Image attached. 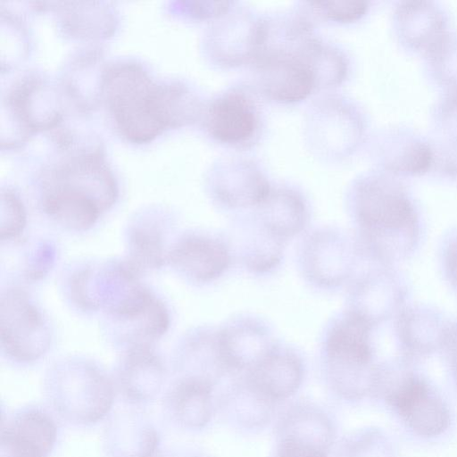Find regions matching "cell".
Instances as JSON below:
<instances>
[{"instance_id": "cell-1", "label": "cell", "mask_w": 457, "mask_h": 457, "mask_svg": "<svg viewBox=\"0 0 457 457\" xmlns=\"http://www.w3.org/2000/svg\"><path fill=\"white\" fill-rule=\"evenodd\" d=\"M104 88L117 128L133 142H146L167 126L189 121L199 109L186 88L159 85L132 63L112 67L104 79Z\"/></svg>"}, {"instance_id": "cell-2", "label": "cell", "mask_w": 457, "mask_h": 457, "mask_svg": "<svg viewBox=\"0 0 457 457\" xmlns=\"http://www.w3.org/2000/svg\"><path fill=\"white\" fill-rule=\"evenodd\" d=\"M49 179L45 185V212L69 229L83 231L93 227L117 196L111 173L92 155L72 160Z\"/></svg>"}, {"instance_id": "cell-3", "label": "cell", "mask_w": 457, "mask_h": 457, "mask_svg": "<svg viewBox=\"0 0 457 457\" xmlns=\"http://www.w3.org/2000/svg\"><path fill=\"white\" fill-rule=\"evenodd\" d=\"M370 328L368 317L353 312L336 323L328 336L330 383L345 399L357 400L374 393L378 372L371 366Z\"/></svg>"}, {"instance_id": "cell-4", "label": "cell", "mask_w": 457, "mask_h": 457, "mask_svg": "<svg viewBox=\"0 0 457 457\" xmlns=\"http://www.w3.org/2000/svg\"><path fill=\"white\" fill-rule=\"evenodd\" d=\"M355 209L361 224L387 250L406 253L417 234V216L405 193L390 180L370 178L362 180L355 194Z\"/></svg>"}, {"instance_id": "cell-5", "label": "cell", "mask_w": 457, "mask_h": 457, "mask_svg": "<svg viewBox=\"0 0 457 457\" xmlns=\"http://www.w3.org/2000/svg\"><path fill=\"white\" fill-rule=\"evenodd\" d=\"M46 395L63 419L77 424L102 420L112 408L114 389L110 379L89 363L65 364L48 378Z\"/></svg>"}, {"instance_id": "cell-6", "label": "cell", "mask_w": 457, "mask_h": 457, "mask_svg": "<svg viewBox=\"0 0 457 457\" xmlns=\"http://www.w3.org/2000/svg\"><path fill=\"white\" fill-rule=\"evenodd\" d=\"M0 331L2 348L10 358L20 362L38 360L51 342L41 312L20 289H11L2 295Z\"/></svg>"}, {"instance_id": "cell-7", "label": "cell", "mask_w": 457, "mask_h": 457, "mask_svg": "<svg viewBox=\"0 0 457 457\" xmlns=\"http://www.w3.org/2000/svg\"><path fill=\"white\" fill-rule=\"evenodd\" d=\"M378 392L416 435L435 437L448 428L450 412L446 404L421 378L406 376Z\"/></svg>"}, {"instance_id": "cell-8", "label": "cell", "mask_w": 457, "mask_h": 457, "mask_svg": "<svg viewBox=\"0 0 457 457\" xmlns=\"http://www.w3.org/2000/svg\"><path fill=\"white\" fill-rule=\"evenodd\" d=\"M56 439V423L46 409L21 407L2 423L0 457H47Z\"/></svg>"}, {"instance_id": "cell-9", "label": "cell", "mask_w": 457, "mask_h": 457, "mask_svg": "<svg viewBox=\"0 0 457 457\" xmlns=\"http://www.w3.org/2000/svg\"><path fill=\"white\" fill-rule=\"evenodd\" d=\"M108 313L121 326L129 344L127 351L150 347L153 341L167 331L170 324L164 304L139 285Z\"/></svg>"}, {"instance_id": "cell-10", "label": "cell", "mask_w": 457, "mask_h": 457, "mask_svg": "<svg viewBox=\"0 0 457 457\" xmlns=\"http://www.w3.org/2000/svg\"><path fill=\"white\" fill-rule=\"evenodd\" d=\"M206 128L220 143L245 145L259 129V116L252 99L243 92L230 91L214 99L206 112Z\"/></svg>"}, {"instance_id": "cell-11", "label": "cell", "mask_w": 457, "mask_h": 457, "mask_svg": "<svg viewBox=\"0 0 457 457\" xmlns=\"http://www.w3.org/2000/svg\"><path fill=\"white\" fill-rule=\"evenodd\" d=\"M167 262L194 280L209 282L224 273L230 256L220 242L202 236H189L172 247Z\"/></svg>"}, {"instance_id": "cell-12", "label": "cell", "mask_w": 457, "mask_h": 457, "mask_svg": "<svg viewBox=\"0 0 457 457\" xmlns=\"http://www.w3.org/2000/svg\"><path fill=\"white\" fill-rule=\"evenodd\" d=\"M212 384L181 378L163 398L165 416L183 428L197 429L206 426L212 415Z\"/></svg>"}, {"instance_id": "cell-13", "label": "cell", "mask_w": 457, "mask_h": 457, "mask_svg": "<svg viewBox=\"0 0 457 457\" xmlns=\"http://www.w3.org/2000/svg\"><path fill=\"white\" fill-rule=\"evenodd\" d=\"M215 191L219 199L230 207L261 206L270 195L269 182L253 163L232 161L221 163Z\"/></svg>"}, {"instance_id": "cell-14", "label": "cell", "mask_w": 457, "mask_h": 457, "mask_svg": "<svg viewBox=\"0 0 457 457\" xmlns=\"http://www.w3.org/2000/svg\"><path fill=\"white\" fill-rule=\"evenodd\" d=\"M163 378V366L151 347L131 349L119 370L118 386L130 403L142 404L155 398Z\"/></svg>"}, {"instance_id": "cell-15", "label": "cell", "mask_w": 457, "mask_h": 457, "mask_svg": "<svg viewBox=\"0 0 457 457\" xmlns=\"http://www.w3.org/2000/svg\"><path fill=\"white\" fill-rule=\"evenodd\" d=\"M249 371L247 381L274 403L294 395L303 374L302 362L295 354L275 348Z\"/></svg>"}, {"instance_id": "cell-16", "label": "cell", "mask_w": 457, "mask_h": 457, "mask_svg": "<svg viewBox=\"0 0 457 457\" xmlns=\"http://www.w3.org/2000/svg\"><path fill=\"white\" fill-rule=\"evenodd\" d=\"M263 21L235 15L221 21L215 33V54L225 66H238L254 61L261 46Z\"/></svg>"}, {"instance_id": "cell-17", "label": "cell", "mask_w": 457, "mask_h": 457, "mask_svg": "<svg viewBox=\"0 0 457 457\" xmlns=\"http://www.w3.org/2000/svg\"><path fill=\"white\" fill-rule=\"evenodd\" d=\"M159 442L158 432L149 420L126 411L110 422L104 444L110 457H153Z\"/></svg>"}, {"instance_id": "cell-18", "label": "cell", "mask_w": 457, "mask_h": 457, "mask_svg": "<svg viewBox=\"0 0 457 457\" xmlns=\"http://www.w3.org/2000/svg\"><path fill=\"white\" fill-rule=\"evenodd\" d=\"M263 332L249 324H239L220 334L216 351L226 368L252 370L273 348Z\"/></svg>"}, {"instance_id": "cell-19", "label": "cell", "mask_w": 457, "mask_h": 457, "mask_svg": "<svg viewBox=\"0 0 457 457\" xmlns=\"http://www.w3.org/2000/svg\"><path fill=\"white\" fill-rule=\"evenodd\" d=\"M278 436L328 452L334 428L328 416L317 407L297 405L287 411L279 421Z\"/></svg>"}, {"instance_id": "cell-20", "label": "cell", "mask_w": 457, "mask_h": 457, "mask_svg": "<svg viewBox=\"0 0 457 457\" xmlns=\"http://www.w3.org/2000/svg\"><path fill=\"white\" fill-rule=\"evenodd\" d=\"M397 20L406 41L432 54L446 37L440 13L427 2L403 3L398 8Z\"/></svg>"}, {"instance_id": "cell-21", "label": "cell", "mask_w": 457, "mask_h": 457, "mask_svg": "<svg viewBox=\"0 0 457 457\" xmlns=\"http://www.w3.org/2000/svg\"><path fill=\"white\" fill-rule=\"evenodd\" d=\"M449 329L437 314L422 308L403 312L398 322L403 343L417 353H429L444 346Z\"/></svg>"}, {"instance_id": "cell-22", "label": "cell", "mask_w": 457, "mask_h": 457, "mask_svg": "<svg viewBox=\"0 0 457 457\" xmlns=\"http://www.w3.org/2000/svg\"><path fill=\"white\" fill-rule=\"evenodd\" d=\"M259 207L262 211L264 226L273 236L292 237L305 225L307 212L304 204L292 191H271Z\"/></svg>"}, {"instance_id": "cell-23", "label": "cell", "mask_w": 457, "mask_h": 457, "mask_svg": "<svg viewBox=\"0 0 457 457\" xmlns=\"http://www.w3.org/2000/svg\"><path fill=\"white\" fill-rule=\"evenodd\" d=\"M161 231L154 225H139L129 235V253L124 267L136 277L141 271L162 267L167 261Z\"/></svg>"}, {"instance_id": "cell-24", "label": "cell", "mask_w": 457, "mask_h": 457, "mask_svg": "<svg viewBox=\"0 0 457 457\" xmlns=\"http://www.w3.org/2000/svg\"><path fill=\"white\" fill-rule=\"evenodd\" d=\"M228 414L240 426L254 428L266 424L271 415L274 402L256 390L248 381L225 400Z\"/></svg>"}, {"instance_id": "cell-25", "label": "cell", "mask_w": 457, "mask_h": 457, "mask_svg": "<svg viewBox=\"0 0 457 457\" xmlns=\"http://www.w3.org/2000/svg\"><path fill=\"white\" fill-rule=\"evenodd\" d=\"M309 4L320 16L340 23L355 21L368 10V3L359 0L319 1Z\"/></svg>"}, {"instance_id": "cell-26", "label": "cell", "mask_w": 457, "mask_h": 457, "mask_svg": "<svg viewBox=\"0 0 457 457\" xmlns=\"http://www.w3.org/2000/svg\"><path fill=\"white\" fill-rule=\"evenodd\" d=\"M1 239L17 237L26 225V213L23 205L13 194L7 192L2 196Z\"/></svg>"}, {"instance_id": "cell-27", "label": "cell", "mask_w": 457, "mask_h": 457, "mask_svg": "<svg viewBox=\"0 0 457 457\" xmlns=\"http://www.w3.org/2000/svg\"><path fill=\"white\" fill-rule=\"evenodd\" d=\"M432 151L424 143H411L405 147L399 157L390 164L391 169L404 173H421L431 165Z\"/></svg>"}, {"instance_id": "cell-28", "label": "cell", "mask_w": 457, "mask_h": 457, "mask_svg": "<svg viewBox=\"0 0 457 457\" xmlns=\"http://www.w3.org/2000/svg\"><path fill=\"white\" fill-rule=\"evenodd\" d=\"M388 445L384 437L367 433L355 436L344 449V457H390Z\"/></svg>"}, {"instance_id": "cell-29", "label": "cell", "mask_w": 457, "mask_h": 457, "mask_svg": "<svg viewBox=\"0 0 457 457\" xmlns=\"http://www.w3.org/2000/svg\"><path fill=\"white\" fill-rule=\"evenodd\" d=\"M328 452L290 440H279L275 457H327Z\"/></svg>"}, {"instance_id": "cell-30", "label": "cell", "mask_w": 457, "mask_h": 457, "mask_svg": "<svg viewBox=\"0 0 457 457\" xmlns=\"http://www.w3.org/2000/svg\"><path fill=\"white\" fill-rule=\"evenodd\" d=\"M444 346L447 349L457 377V328L449 329Z\"/></svg>"}, {"instance_id": "cell-31", "label": "cell", "mask_w": 457, "mask_h": 457, "mask_svg": "<svg viewBox=\"0 0 457 457\" xmlns=\"http://www.w3.org/2000/svg\"><path fill=\"white\" fill-rule=\"evenodd\" d=\"M446 268L451 279L457 284V241L449 246L446 254Z\"/></svg>"}, {"instance_id": "cell-32", "label": "cell", "mask_w": 457, "mask_h": 457, "mask_svg": "<svg viewBox=\"0 0 457 457\" xmlns=\"http://www.w3.org/2000/svg\"><path fill=\"white\" fill-rule=\"evenodd\" d=\"M446 121L450 124V128L457 131V95L453 96L448 101L445 106Z\"/></svg>"}, {"instance_id": "cell-33", "label": "cell", "mask_w": 457, "mask_h": 457, "mask_svg": "<svg viewBox=\"0 0 457 457\" xmlns=\"http://www.w3.org/2000/svg\"><path fill=\"white\" fill-rule=\"evenodd\" d=\"M158 457H199L195 453L184 449L168 450Z\"/></svg>"}]
</instances>
